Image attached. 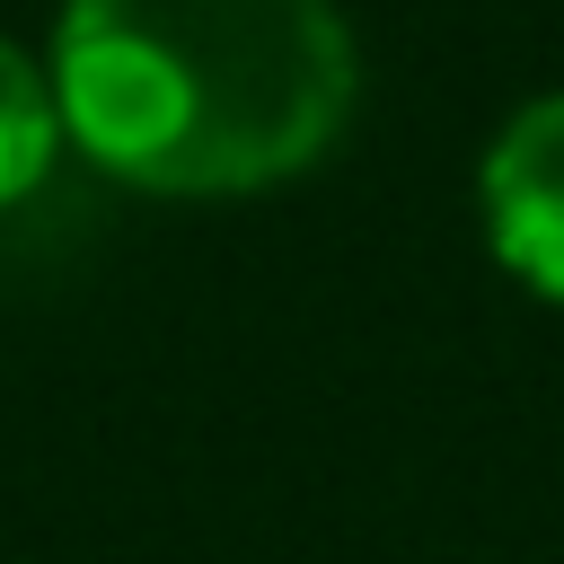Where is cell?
<instances>
[{
	"label": "cell",
	"instance_id": "obj_1",
	"mask_svg": "<svg viewBox=\"0 0 564 564\" xmlns=\"http://www.w3.org/2000/svg\"><path fill=\"white\" fill-rule=\"evenodd\" d=\"M53 106L150 194H247L344 132L352 35L335 0H70Z\"/></svg>",
	"mask_w": 564,
	"mask_h": 564
},
{
	"label": "cell",
	"instance_id": "obj_2",
	"mask_svg": "<svg viewBox=\"0 0 564 564\" xmlns=\"http://www.w3.org/2000/svg\"><path fill=\"white\" fill-rule=\"evenodd\" d=\"M485 229L520 282L564 300V88L520 106L485 150Z\"/></svg>",
	"mask_w": 564,
	"mask_h": 564
},
{
	"label": "cell",
	"instance_id": "obj_3",
	"mask_svg": "<svg viewBox=\"0 0 564 564\" xmlns=\"http://www.w3.org/2000/svg\"><path fill=\"white\" fill-rule=\"evenodd\" d=\"M53 141H62L53 88L35 79V62H26L18 44H0V203H18V194L53 167Z\"/></svg>",
	"mask_w": 564,
	"mask_h": 564
}]
</instances>
